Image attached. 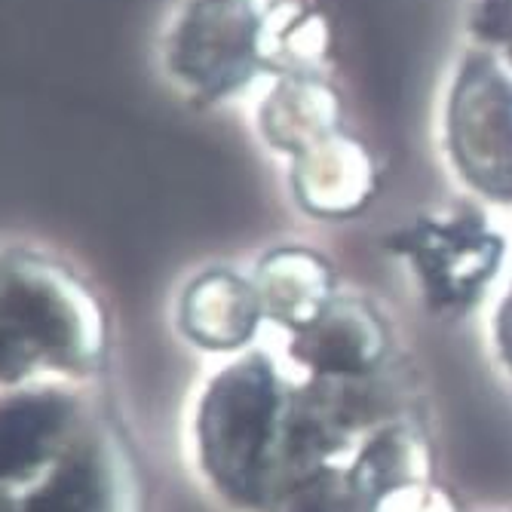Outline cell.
Wrapping results in <instances>:
<instances>
[{
	"label": "cell",
	"instance_id": "obj_1",
	"mask_svg": "<svg viewBox=\"0 0 512 512\" xmlns=\"http://www.w3.org/2000/svg\"><path fill=\"white\" fill-rule=\"evenodd\" d=\"M255 56V25L243 0H191L166 37V68L194 96L237 86Z\"/></svg>",
	"mask_w": 512,
	"mask_h": 512
},
{
	"label": "cell",
	"instance_id": "obj_2",
	"mask_svg": "<svg viewBox=\"0 0 512 512\" xmlns=\"http://www.w3.org/2000/svg\"><path fill=\"white\" fill-rule=\"evenodd\" d=\"M270 375L240 365L224 375L203 411V445L215 476L237 494H255L264 439L270 433Z\"/></svg>",
	"mask_w": 512,
	"mask_h": 512
},
{
	"label": "cell",
	"instance_id": "obj_3",
	"mask_svg": "<svg viewBox=\"0 0 512 512\" xmlns=\"http://www.w3.org/2000/svg\"><path fill=\"white\" fill-rule=\"evenodd\" d=\"M405 249L421 264L430 289L442 301L467 298L482 279L491 273L497 246L476 224H448V227H421L408 234Z\"/></svg>",
	"mask_w": 512,
	"mask_h": 512
},
{
	"label": "cell",
	"instance_id": "obj_4",
	"mask_svg": "<svg viewBox=\"0 0 512 512\" xmlns=\"http://www.w3.org/2000/svg\"><path fill=\"white\" fill-rule=\"evenodd\" d=\"M65 421L53 396H16L0 402V479H13L46 454Z\"/></svg>",
	"mask_w": 512,
	"mask_h": 512
},
{
	"label": "cell",
	"instance_id": "obj_5",
	"mask_svg": "<svg viewBox=\"0 0 512 512\" xmlns=\"http://www.w3.org/2000/svg\"><path fill=\"white\" fill-rule=\"evenodd\" d=\"M25 512H105L102 485L89 463H71L34 500Z\"/></svg>",
	"mask_w": 512,
	"mask_h": 512
},
{
	"label": "cell",
	"instance_id": "obj_6",
	"mask_svg": "<svg viewBox=\"0 0 512 512\" xmlns=\"http://www.w3.org/2000/svg\"><path fill=\"white\" fill-rule=\"evenodd\" d=\"M295 512H344V500L338 494V488L325 485L322 479H313L301 497H298V509Z\"/></svg>",
	"mask_w": 512,
	"mask_h": 512
}]
</instances>
